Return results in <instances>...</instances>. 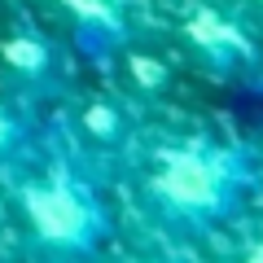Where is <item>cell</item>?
I'll use <instances>...</instances> for the list:
<instances>
[{"label":"cell","instance_id":"cell-7","mask_svg":"<svg viewBox=\"0 0 263 263\" xmlns=\"http://www.w3.org/2000/svg\"><path fill=\"white\" fill-rule=\"evenodd\" d=\"M79 123H84V132L92 136V141H119V132H123V114L114 110V105H105V101L88 105Z\"/></svg>","mask_w":263,"mask_h":263},{"label":"cell","instance_id":"cell-5","mask_svg":"<svg viewBox=\"0 0 263 263\" xmlns=\"http://www.w3.org/2000/svg\"><path fill=\"white\" fill-rule=\"evenodd\" d=\"M0 62H5V70H13V75L22 79V84H44L48 75H53V44H48V35H40V31H13L5 44H0Z\"/></svg>","mask_w":263,"mask_h":263},{"label":"cell","instance_id":"cell-8","mask_svg":"<svg viewBox=\"0 0 263 263\" xmlns=\"http://www.w3.org/2000/svg\"><path fill=\"white\" fill-rule=\"evenodd\" d=\"M22 141H27V119L13 114L9 105H0V158H9Z\"/></svg>","mask_w":263,"mask_h":263},{"label":"cell","instance_id":"cell-6","mask_svg":"<svg viewBox=\"0 0 263 263\" xmlns=\"http://www.w3.org/2000/svg\"><path fill=\"white\" fill-rule=\"evenodd\" d=\"M127 79L141 88V92H162V88L171 84L167 66H162L158 57H149V53H127Z\"/></svg>","mask_w":263,"mask_h":263},{"label":"cell","instance_id":"cell-2","mask_svg":"<svg viewBox=\"0 0 263 263\" xmlns=\"http://www.w3.org/2000/svg\"><path fill=\"white\" fill-rule=\"evenodd\" d=\"M22 215L31 233L53 254H92L110 237V215L97 202V193L75 180L70 171H48L44 180H27L18 189Z\"/></svg>","mask_w":263,"mask_h":263},{"label":"cell","instance_id":"cell-1","mask_svg":"<svg viewBox=\"0 0 263 263\" xmlns=\"http://www.w3.org/2000/svg\"><path fill=\"white\" fill-rule=\"evenodd\" d=\"M250 184L254 171L241 149L189 141L158 158V171L149 176V206L176 228L206 233L241 206Z\"/></svg>","mask_w":263,"mask_h":263},{"label":"cell","instance_id":"cell-9","mask_svg":"<svg viewBox=\"0 0 263 263\" xmlns=\"http://www.w3.org/2000/svg\"><path fill=\"white\" fill-rule=\"evenodd\" d=\"M241 263H263V237H259V241H254L250 250L241 254Z\"/></svg>","mask_w":263,"mask_h":263},{"label":"cell","instance_id":"cell-10","mask_svg":"<svg viewBox=\"0 0 263 263\" xmlns=\"http://www.w3.org/2000/svg\"><path fill=\"white\" fill-rule=\"evenodd\" d=\"M259 5H263V0H259Z\"/></svg>","mask_w":263,"mask_h":263},{"label":"cell","instance_id":"cell-3","mask_svg":"<svg viewBox=\"0 0 263 263\" xmlns=\"http://www.w3.org/2000/svg\"><path fill=\"white\" fill-rule=\"evenodd\" d=\"M184 44L193 48V57L219 79L259 66V48L250 44V35H246L233 18H224L219 9H211V5H197L184 18Z\"/></svg>","mask_w":263,"mask_h":263},{"label":"cell","instance_id":"cell-4","mask_svg":"<svg viewBox=\"0 0 263 263\" xmlns=\"http://www.w3.org/2000/svg\"><path fill=\"white\" fill-rule=\"evenodd\" d=\"M75 27V40L92 62H110L127 44V18L114 0H57Z\"/></svg>","mask_w":263,"mask_h":263}]
</instances>
